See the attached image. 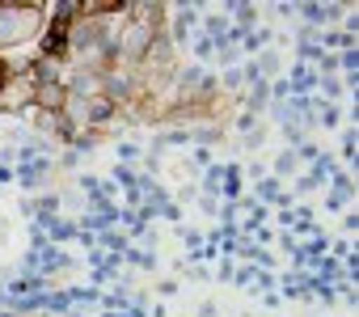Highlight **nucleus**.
I'll list each match as a JSON object with an SVG mask.
<instances>
[{"label":"nucleus","instance_id":"1","mask_svg":"<svg viewBox=\"0 0 359 317\" xmlns=\"http://www.w3.org/2000/svg\"><path fill=\"white\" fill-rule=\"evenodd\" d=\"M47 26V5H13L0 0V51H18L34 43Z\"/></svg>","mask_w":359,"mask_h":317},{"label":"nucleus","instance_id":"2","mask_svg":"<svg viewBox=\"0 0 359 317\" xmlns=\"http://www.w3.org/2000/svg\"><path fill=\"white\" fill-rule=\"evenodd\" d=\"M13 182H18L22 191H43V187H51V182H55V156H34L30 166H18V170H13Z\"/></svg>","mask_w":359,"mask_h":317},{"label":"nucleus","instance_id":"3","mask_svg":"<svg viewBox=\"0 0 359 317\" xmlns=\"http://www.w3.org/2000/svg\"><path fill=\"white\" fill-rule=\"evenodd\" d=\"M250 199H254V203H262V208H279V203H283V182H275V178L266 174V178H258V182H254Z\"/></svg>","mask_w":359,"mask_h":317},{"label":"nucleus","instance_id":"4","mask_svg":"<svg viewBox=\"0 0 359 317\" xmlns=\"http://www.w3.org/2000/svg\"><path fill=\"white\" fill-rule=\"evenodd\" d=\"M266 174H271V178H275V182H283V178H287V182H292V178H296V174H300V156H296V148H283V152H279V156H275V166H271V170H266Z\"/></svg>","mask_w":359,"mask_h":317},{"label":"nucleus","instance_id":"5","mask_svg":"<svg viewBox=\"0 0 359 317\" xmlns=\"http://www.w3.org/2000/svg\"><path fill=\"white\" fill-rule=\"evenodd\" d=\"M338 144H342V152H338V166L346 170V166L355 161V152H359V131H355V127H342V131H338Z\"/></svg>","mask_w":359,"mask_h":317},{"label":"nucleus","instance_id":"6","mask_svg":"<svg viewBox=\"0 0 359 317\" xmlns=\"http://www.w3.org/2000/svg\"><path fill=\"white\" fill-rule=\"evenodd\" d=\"M266 135H271V127H266V119H258L241 140H237V148H245V152H258L262 144H266Z\"/></svg>","mask_w":359,"mask_h":317},{"label":"nucleus","instance_id":"7","mask_svg":"<svg viewBox=\"0 0 359 317\" xmlns=\"http://www.w3.org/2000/svg\"><path fill=\"white\" fill-rule=\"evenodd\" d=\"M220 182H224V161H216V166H208L203 170V182H199V195H220Z\"/></svg>","mask_w":359,"mask_h":317},{"label":"nucleus","instance_id":"8","mask_svg":"<svg viewBox=\"0 0 359 317\" xmlns=\"http://www.w3.org/2000/svg\"><path fill=\"white\" fill-rule=\"evenodd\" d=\"M118 258H123L127 267H144V271H156V254H148V250H131V245H127Z\"/></svg>","mask_w":359,"mask_h":317},{"label":"nucleus","instance_id":"9","mask_svg":"<svg viewBox=\"0 0 359 317\" xmlns=\"http://www.w3.org/2000/svg\"><path fill=\"white\" fill-rule=\"evenodd\" d=\"M338 123H342V106H317V127L338 131Z\"/></svg>","mask_w":359,"mask_h":317},{"label":"nucleus","instance_id":"10","mask_svg":"<svg viewBox=\"0 0 359 317\" xmlns=\"http://www.w3.org/2000/svg\"><path fill=\"white\" fill-rule=\"evenodd\" d=\"M177 237H182V245H187L191 254H199V250H203V233H199L195 224H177Z\"/></svg>","mask_w":359,"mask_h":317},{"label":"nucleus","instance_id":"11","mask_svg":"<svg viewBox=\"0 0 359 317\" xmlns=\"http://www.w3.org/2000/svg\"><path fill=\"white\" fill-rule=\"evenodd\" d=\"M118 166H131V161H144V152H140V144L135 140H118Z\"/></svg>","mask_w":359,"mask_h":317},{"label":"nucleus","instance_id":"12","mask_svg":"<svg viewBox=\"0 0 359 317\" xmlns=\"http://www.w3.org/2000/svg\"><path fill=\"white\" fill-rule=\"evenodd\" d=\"M110 187H123V191H131V187H135V170L114 161V170H110Z\"/></svg>","mask_w":359,"mask_h":317},{"label":"nucleus","instance_id":"13","mask_svg":"<svg viewBox=\"0 0 359 317\" xmlns=\"http://www.w3.org/2000/svg\"><path fill=\"white\" fill-rule=\"evenodd\" d=\"M233 271H237V258H233V254H220V271H216V279H220V283H233Z\"/></svg>","mask_w":359,"mask_h":317},{"label":"nucleus","instance_id":"14","mask_svg":"<svg viewBox=\"0 0 359 317\" xmlns=\"http://www.w3.org/2000/svg\"><path fill=\"white\" fill-rule=\"evenodd\" d=\"M156 220H169V224H182V208H177V203L169 199V203H165V208L156 212Z\"/></svg>","mask_w":359,"mask_h":317},{"label":"nucleus","instance_id":"15","mask_svg":"<svg viewBox=\"0 0 359 317\" xmlns=\"http://www.w3.org/2000/svg\"><path fill=\"white\" fill-rule=\"evenodd\" d=\"M199 212H203V216H216V212H220V203H216L212 195H199Z\"/></svg>","mask_w":359,"mask_h":317},{"label":"nucleus","instance_id":"16","mask_svg":"<svg viewBox=\"0 0 359 317\" xmlns=\"http://www.w3.org/2000/svg\"><path fill=\"white\" fill-rule=\"evenodd\" d=\"M355 229H359V216L346 208V212H342V233H355Z\"/></svg>","mask_w":359,"mask_h":317},{"label":"nucleus","instance_id":"17","mask_svg":"<svg viewBox=\"0 0 359 317\" xmlns=\"http://www.w3.org/2000/svg\"><path fill=\"white\" fill-rule=\"evenodd\" d=\"M156 292H161V296H177V279H161Z\"/></svg>","mask_w":359,"mask_h":317},{"label":"nucleus","instance_id":"18","mask_svg":"<svg viewBox=\"0 0 359 317\" xmlns=\"http://www.w3.org/2000/svg\"><path fill=\"white\" fill-rule=\"evenodd\" d=\"M199 317H220V304H216V300H203V304H199Z\"/></svg>","mask_w":359,"mask_h":317},{"label":"nucleus","instance_id":"19","mask_svg":"<svg viewBox=\"0 0 359 317\" xmlns=\"http://www.w3.org/2000/svg\"><path fill=\"white\" fill-rule=\"evenodd\" d=\"M9 76H13V68H9V60H5V55H0V89L9 85Z\"/></svg>","mask_w":359,"mask_h":317},{"label":"nucleus","instance_id":"20","mask_svg":"<svg viewBox=\"0 0 359 317\" xmlns=\"http://www.w3.org/2000/svg\"><path fill=\"white\" fill-rule=\"evenodd\" d=\"M262 304H266V309H279L283 300H279V292H262Z\"/></svg>","mask_w":359,"mask_h":317},{"label":"nucleus","instance_id":"21","mask_svg":"<svg viewBox=\"0 0 359 317\" xmlns=\"http://www.w3.org/2000/svg\"><path fill=\"white\" fill-rule=\"evenodd\" d=\"M13 182V166H0V187H9Z\"/></svg>","mask_w":359,"mask_h":317},{"label":"nucleus","instance_id":"22","mask_svg":"<svg viewBox=\"0 0 359 317\" xmlns=\"http://www.w3.org/2000/svg\"><path fill=\"white\" fill-rule=\"evenodd\" d=\"M313 317H317V313H313Z\"/></svg>","mask_w":359,"mask_h":317}]
</instances>
